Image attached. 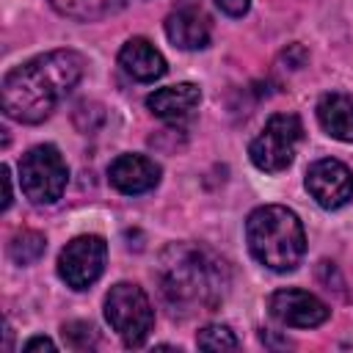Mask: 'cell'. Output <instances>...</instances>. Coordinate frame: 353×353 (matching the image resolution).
<instances>
[{
	"mask_svg": "<svg viewBox=\"0 0 353 353\" xmlns=\"http://www.w3.org/2000/svg\"><path fill=\"white\" fill-rule=\"evenodd\" d=\"M85 61L74 50H50L14 66L0 85L3 110L19 124H41L80 83Z\"/></svg>",
	"mask_w": 353,
	"mask_h": 353,
	"instance_id": "1",
	"label": "cell"
},
{
	"mask_svg": "<svg viewBox=\"0 0 353 353\" xmlns=\"http://www.w3.org/2000/svg\"><path fill=\"white\" fill-rule=\"evenodd\" d=\"M165 303L176 312H212L229 292L226 262L201 243H171L154 268Z\"/></svg>",
	"mask_w": 353,
	"mask_h": 353,
	"instance_id": "2",
	"label": "cell"
},
{
	"mask_svg": "<svg viewBox=\"0 0 353 353\" xmlns=\"http://www.w3.org/2000/svg\"><path fill=\"white\" fill-rule=\"evenodd\" d=\"M245 243L251 256L276 273L295 270L306 251L303 223L284 204L256 207L245 218Z\"/></svg>",
	"mask_w": 353,
	"mask_h": 353,
	"instance_id": "3",
	"label": "cell"
},
{
	"mask_svg": "<svg viewBox=\"0 0 353 353\" xmlns=\"http://www.w3.org/2000/svg\"><path fill=\"white\" fill-rule=\"evenodd\" d=\"M105 320L127 347H141L154 325V309L138 284L119 281L105 295Z\"/></svg>",
	"mask_w": 353,
	"mask_h": 353,
	"instance_id": "4",
	"label": "cell"
},
{
	"mask_svg": "<svg viewBox=\"0 0 353 353\" xmlns=\"http://www.w3.org/2000/svg\"><path fill=\"white\" fill-rule=\"evenodd\" d=\"M69 168L52 143L28 149L19 160V185L33 204H55L66 190Z\"/></svg>",
	"mask_w": 353,
	"mask_h": 353,
	"instance_id": "5",
	"label": "cell"
},
{
	"mask_svg": "<svg viewBox=\"0 0 353 353\" xmlns=\"http://www.w3.org/2000/svg\"><path fill=\"white\" fill-rule=\"evenodd\" d=\"M301 138H303L301 119L295 113H276L268 119V124L251 141L248 157L259 171L279 174L292 163Z\"/></svg>",
	"mask_w": 353,
	"mask_h": 353,
	"instance_id": "6",
	"label": "cell"
},
{
	"mask_svg": "<svg viewBox=\"0 0 353 353\" xmlns=\"http://www.w3.org/2000/svg\"><path fill=\"white\" fill-rule=\"evenodd\" d=\"M108 243L99 234H80L58 254V276L72 290H88L105 270Z\"/></svg>",
	"mask_w": 353,
	"mask_h": 353,
	"instance_id": "7",
	"label": "cell"
},
{
	"mask_svg": "<svg viewBox=\"0 0 353 353\" xmlns=\"http://www.w3.org/2000/svg\"><path fill=\"white\" fill-rule=\"evenodd\" d=\"M303 182H306L309 196L323 210H339V207L353 201V171L334 157L314 160L306 168Z\"/></svg>",
	"mask_w": 353,
	"mask_h": 353,
	"instance_id": "8",
	"label": "cell"
},
{
	"mask_svg": "<svg viewBox=\"0 0 353 353\" xmlns=\"http://www.w3.org/2000/svg\"><path fill=\"white\" fill-rule=\"evenodd\" d=\"M268 309L273 314V320H279L281 325L290 328H314L323 325L331 317V309L325 301H320L317 295L306 292V290H276L268 301Z\"/></svg>",
	"mask_w": 353,
	"mask_h": 353,
	"instance_id": "9",
	"label": "cell"
},
{
	"mask_svg": "<svg viewBox=\"0 0 353 353\" xmlns=\"http://www.w3.org/2000/svg\"><path fill=\"white\" fill-rule=\"evenodd\" d=\"M108 179L119 193L138 196L160 182V165L146 154H119L108 165Z\"/></svg>",
	"mask_w": 353,
	"mask_h": 353,
	"instance_id": "10",
	"label": "cell"
},
{
	"mask_svg": "<svg viewBox=\"0 0 353 353\" xmlns=\"http://www.w3.org/2000/svg\"><path fill=\"white\" fill-rule=\"evenodd\" d=\"M199 102H201V91H199L196 83L165 85V88H157V91H152V94L146 97V108H149L157 119H163V121H168V124H182V121H188V119L196 113Z\"/></svg>",
	"mask_w": 353,
	"mask_h": 353,
	"instance_id": "11",
	"label": "cell"
},
{
	"mask_svg": "<svg viewBox=\"0 0 353 353\" xmlns=\"http://www.w3.org/2000/svg\"><path fill=\"white\" fill-rule=\"evenodd\" d=\"M119 66L132 80H141V83H154L168 69L163 52L143 36H132L124 41V47L119 50Z\"/></svg>",
	"mask_w": 353,
	"mask_h": 353,
	"instance_id": "12",
	"label": "cell"
},
{
	"mask_svg": "<svg viewBox=\"0 0 353 353\" xmlns=\"http://www.w3.org/2000/svg\"><path fill=\"white\" fill-rule=\"evenodd\" d=\"M165 36L179 50H204L210 44V19L201 8L182 6L165 17Z\"/></svg>",
	"mask_w": 353,
	"mask_h": 353,
	"instance_id": "13",
	"label": "cell"
},
{
	"mask_svg": "<svg viewBox=\"0 0 353 353\" xmlns=\"http://www.w3.org/2000/svg\"><path fill=\"white\" fill-rule=\"evenodd\" d=\"M317 121L331 138L353 143V97L342 91L323 94L317 102Z\"/></svg>",
	"mask_w": 353,
	"mask_h": 353,
	"instance_id": "14",
	"label": "cell"
},
{
	"mask_svg": "<svg viewBox=\"0 0 353 353\" xmlns=\"http://www.w3.org/2000/svg\"><path fill=\"white\" fill-rule=\"evenodd\" d=\"M55 11H61L63 17H72V19H99L105 14H110L116 8L119 0H47Z\"/></svg>",
	"mask_w": 353,
	"mask_h": 353,
	"instance_id": "15",
	"label": "cell"
},
{
	"mask_svg": "<svg viewBox=\"0 0 353 353\" xmlns=\"http://www.w3.org/2000/svg\"><path fill=\"white\" fill-rule=\"evenodd\" d=\"M44 248H47V237H44L41 232H30V229L17 232V234L11 237V243H8V254H11V259H14L17 265H30V262H36V259L44 254Z\"/></svg>",
	"mask_w": 353,
	"mask_h": 353,
	"instance_id": "16",
	"label": "cell"
},
{
	"mask_svg": "<svg viewBox=\"0 0 353 353\" xmlns=\"http://www.w3.org/2000/svg\"><path fill=\"white\" fill-rule=\"evenodd\" d=\"M196 345H199L201 350H234L240 342H237V336L232 334L229 325L210 323V325H204V328L196 334Z\"/></svg>",
	"mask_w": 353,
	"mask_h": 353,
	"instance_id": "17",
	"label": "cell"
},
{
	"mask_svg": "<svg viewBox=\"0 0 353 353\" xmlns=\"http://www.w3.org/2000/svg\"><path fill=\"white\" fill-rule=\"evenodd\" d=\"M63 339L72 347H91V345H97V328L91 323L74 320V323H66L63 325Z\"/></svg>",
	"mask_w": 353,
	"mask_h": 353,
	"instance_id": "18",
	"label": "cell"
},
{
	"mask_svg": "<svg viewBox=\"0 0 353 353\" xmlns=\"http://www.w3.org/2000/svg\"><path fill=\"white\" fill-rule=\"evenodd\" d=\"M215 6L226 14V17H243L251 6V0H215Z\"/></svg>",
	"mask_w": 353,
	"mask_h": 353,
	"instance_id": "19",
	"label": "cell"
},
{
	"mask_svg": "<svg viewBox=\"0 0 353 353\" xmlns=\"http://www.w3.org/2000/svg\"><path fill=\"white\" fill-rule=\"evenodd\" d=\"M22 350L25 353H33V350H55V342L52 339H47V336H33V339H28L25 345H22Z\"/></svg>",
	"mask_w": 353,
	"mask_h": 353,
	"instance_id": "20",
	"label": "cell"
},
{
	"mask_svg": "<svg viewBox=\"0 0 353 353\" xmlns=\"http://www.w3.org/2000/svg\"><path fill=\"white\" fill-rule=\"evenodd\" d=\"M3 185H6V196H3V210L11 207V171L8 165H3Z\"/></svg>",
	"mask_w": 353,
	"mask_h": 353,
	"instance_id": "21",
	"label": "cell"
}]
</instances>
